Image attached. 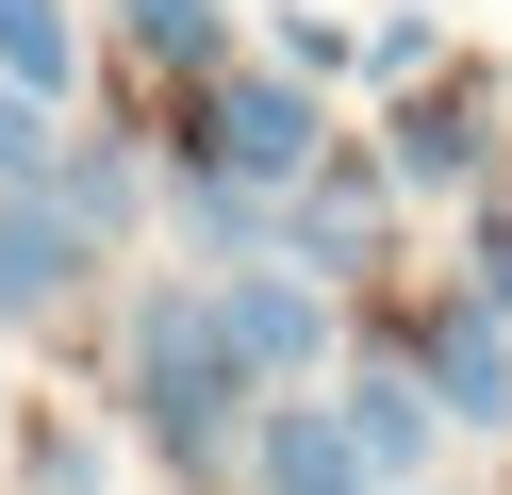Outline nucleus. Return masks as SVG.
<instances>
[{
  "mask_svg": "<svg viewBox=\"0 0 512 495\" xmlns=\"http://www.w3.org/2000/svg\"><path fill=\"white\" fill-rule=\"evenodd\" d=\"M116 413H133L182 479H215V462L248 446L265 396H248L232 330H215V281H149V297H133V330H116Z\"/></svg>",
  "mask_w": 512,
  "mask_h": 495,
  "instance_id": "obj_1",
  "label": "nucleus"
},
{
  "mask_svg": "<svg viewBox=\"0 0 512 495\" xmlns=\"http://www.w3.org/2000/svg\"><path fill=\"white\" fill-rule=\"evenodd\" d=\"M199 165L215 182H248V198H281V182H314L331 165V116H314V83L298 66H215V99H199Z\"/></svg>",
  "mask_w": 512,
  "mask_h": 495,
  "instance_id": "obj_2",
  "label": "nucleus"
},
{
  "mask_svg": "<svg viewBox=\"0 0 512 495\" xmlns=\"http://www.w3.org/2000/svg\"><path fill=\"white\" fill-rule=\"evenodd\" d=\"M215 330H232V363H248V396H298L314 363H331V281H298V264H215Z\"/></svg>",
  "mask_w": 512,
  "mask_h": 495,
  "instance_id": "obj_3",
  "label": "nucleus"
},
{
  "mask_svg": "<svg viewBox=\"0 0 512 495\" xmlns=\"http://www.w3.org/2000/svg\"><path fill=\"white\" fill-rule=\"evenodd\" d=\"M265 248L298 264V281H364V264L397 248V182H380V165H314V182H281Z\"/></svg>",
  "mask_w": 512,
  "mask_h": 495,
  "instance_id": "obj_4",
  "label": "nucleus"
},
{
  "mask_svg": "<svg viewBox=\"0 0 512 495\" xmlns=\"http://www.w3.org/2000/svg\"><path fill=\"white\" fill-rule=\"evenodd\" d=\"M397 363L430 380V413H446V429H512V314H496V297H430Z\"/></svg>",
  "mask_w": 512,
  "mask_h": 495,
  "instance_id": "obj_5",
  "label": "nucleus"
},
{
  "mask_svg": "<svg viewBox=\"0 0 512 495\" xmlns=\"http://www.w3.org/2000/svg\"><path fill=\"white\" fill-rule=\"evenodd\" d=\"M83 264H100V231H83L67 198H50V182H0V330L67 314V297H83Z\"/></svg>",
  "mask_w": 512,
  "mask_h": 495,
  "instance_id": "obj_6",
  "label": "nucleus"
},
{
  "mask_svg": "<svg viewBox=\"0 0 512 495\" xmlns=\"http://www.w3.org/2000/svg\"><path fill=\"white\" fill-rule=\"evenodd\" d=\"M331 429H347V462H364L380 495H413V479H430V446H446V413H430V380H413L397 347H380V363H347V396H331Z\"/></svg>",
  "mask_w": 512,
  "mask_h": 495,
  "instance_id": "obj_7",
  "label": "nucleus"
},
{
  "mask_svg": "<svg viewBox=\"0 0 512 495\" xmlns=\"http://www.w3.org/2000/svg\"><path fill=\"white\" fill-rule=\"evenodd\" d=\"M232 479H248V495H380L364 462H347L331 396H265V413H248V446H232Z\"/></svg>",
  "mask_w": 512,
  "mask_h": 495,
  "instance_id": "obj_8",
  "label": "nucleus"
},
{
  "mask_svg": "<svg viewBox=\"0 0 512 495\" xmlns=\"http://www.w3.org/2000/svg\"><path fill=\"white\" fill-rule=\"evenodd\" d=\"M380 182H413V198H430V182H479V99H413L397 149H380Z\"/></svg>",
  "mask_w": 512,
  "mask_h": 495,
  "instance_id": "obj_9",
  "label": "nucleus"
},
{
  "mask_svg": "<svg viewBox=\"0 0 512 495\" xmlns=\"http://www.w3.org/2000/svg\"><path fill=\"white\" fill-rule=\"evenodd\" d=\"M50 198H67L100 248H116V231H149V165H133V149H50Z\"/></svg>",
  "mask_w": 512,
  "mask_h": 495,
  "instance_id": "obj_10",
  "label": "nucleus"
},
{
  "mask_svg": "<svg viewBox=\"0 0 512 495\" xmlns=\"http://www.w3.org/2000/svg\"><path fill=\"white\" fill-rule=\"evenodd\" d=\"M67 66H83L67 0H0V83H17V99H67Z\"/></svg>",
  "mask_w": 512,
  "mask_h": 495,
  "instance_id": "obj_11",
  "label": "nucleus"
},
{
  "mask_svg": "<svg viewBox=\"0 0 512 495\" xmlns=\"http://www.w3.org/2000/svg\"><path fill=\"white\" fill-rule=\"evenodd\" d=\"M116 33H133L149 66H199V83L232 66V17H215V0H116Z\"/></svg>",
  "mask_w": 512,
  "mask_h": 495,
  "instance_id": "obj_12",
  "label": "nucleus"
},
{
  "mask_svg": "<svg viewBox=\"0 0 512 495\" xmlns=\"http://www.w3.org/2000/svg\"><path fill=\"white\" fill-rule=\"evenodd\" d=\"M0 182H50V99L0 83Z\"/></svg>",
  "mask_w": 512,
  "mask_h": 495,
  "instance_id": "obj_13",
  "label": "nucleus"
}]
</instances>
